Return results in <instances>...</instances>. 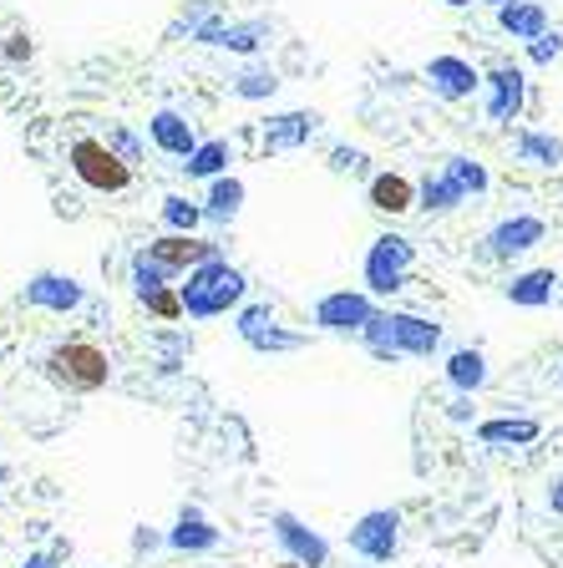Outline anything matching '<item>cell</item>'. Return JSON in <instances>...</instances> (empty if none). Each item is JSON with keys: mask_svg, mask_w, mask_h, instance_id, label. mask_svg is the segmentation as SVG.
Here are the masks:
<instances>
[{"mask_svg": "<svg viewBox=\"0 0 563 568\" xmlns=\"http://www.w3.org/2000/svg\"><path fill=\"white\" fill-rule=\"evenodd\" d=\"M52 376L62 386H71V391H97V386H107V356L97 350V345H87V341H71V345H56L52 350Z\"/></svg>", "mask_w": 563, "mask_h": 568, "instance_id": "cell-1", "label": "cell"}, {"mask_svg": "<svg viewBox=\"0 0 563 568\" xmlns=\"http://www.w3.org/2000/svg\"><path fill=\"white\" fill-rule=\"evenodd\" d=\"M71 168H77L81 183H87V188H102V193H122V188L132 183L128 163H122L107 143H92V137H81V143L71 147Z\"/></svg>", "mask_w": 563, "mask_h": 568, "instance_id": "cell-2", "label": "cell"}, {"mask_svg": "<svg viewBox=\"0 0 563 568\" xmlns=\"http://www.w3.org/2000/svg\"><path fill=\"white\" fill-rule=\"evenodd\" d=\"M239 290H244V279H239L234 269L209 265V269H198L194 285H188V310H194V315H213L223 304H234Z\"/></svg>", "mask_w": 563, "mask_h": 568, "instance_id": "cell-3", "label": "cell"}, {"mask_svg": "<svg viewBox=\"0 0 563 568\" xmlns=\"http://www.w3.org/2000/svg\"><path fill=\"white\" fill-rule=\"evenodd\" d=\"M371 325H376V345H380V350H417V356H427V350L442 341V331H437V325H427V320H411V315L371 320Z\"/></svg>", "mask_w": 563, "mask_h": 568, "instance_id": "cell-4", "label": "cell"}, {"mask_svg": "<svg viewBox=\"0 0 563 568\" xmlns=\"http://www.w3.org/2000/svg\"><path fill=\"white\" fill-rule=\"evenodd\" d=\"M407 265H411V244H407V238H380L376 254H371V265H366L371 290H396Z\"/></svg>", "mask_w": 563, "mask_h": 568, "instance_id": "cell-5", "label": "cell"}, {"mask_svg": "<svg viewBox=\"0 0 563 568\" xmlns=\"http://www.w3.org/2000/svg\"><path fill=\"white\" fill-rule=\"evenodd\" d=\"M487 87H493V102H487V112H493L498 122L518 118V107H523V71L498 67L493 77H487Z\"/></svg>", "mask_w": 563, "mask_h": 568, "instance_id": "cell-6", "label": "cell"}, {"mask_svg": "<svg viewBox=\"0 0 563 568\" xmlns=\"http://www.w3.org/2000/svg\"><path fill=\"white\" fill-rule=\"evenodd\" d=\"M538 238H543V224H538V219H508V224L493 229V238H487V244H493V254H498V259H508V254L533 249Z\"/></svg>", "mask_w": 563, "mask_h": 568, "instance_id": "cell-7", "label": "cell"}, {"mask_svg": "<svg viewBox=\"0 0 563 568\" xmlns=\"http://www.w3.org/2000/svg\"><path fill=\"white\" fill-rule=\"evenodd\" d=\"M498 21L512 31V36H523V41L549 36V15H543V5H533V0H508V5L498 11Z\"/></svg>", "mask_w": 563, "mask_h": 568, "instance_id": "cell-8", "label": "cell"}, {"mask_svg": "<svg viewBox=\"0 0 563 568\" xmlns=\"http://www.w3.org/2000/svg\"><path fill=\"white\" fill-rule=\"evenodd\" d=\"M351 543L361 548V554H371V558H391V548H396V517L391 513L366 517V523L351 533Z\"/></svg>", "mask_w": 563, "mask_h": 568, "instance_id": "cell-9", "label": "cell"}, {"mask_svg": "<svg viewBox=\"0 0 563 568\" xmlns=\"http://www.w3.org/2000/svg\"><path fill=\"white\" fill-rule=\"evenodd\" d=\"M432 81H437V92L442 97H467L472 87H477V71H472L467 62H457V56H437Z\"/></svg>", "mask_w": 563, "mask_h": 568, "instance_id": "cell-10", "label": "cell"}, {"mask_svg": "<svg viewBox=\"0 0 563 568\" xmlns=\"http://www.w3.org/2000/svg\"><path fill=\"white\" fill-rule=\"evenodd\" d=\"M209 254H213V244H198V238H178V234H173V238H157V244H153V259H157V265H173V269H178V265H203Z\"/></svg>", "mask_w": 563, "mask_h": 568, "instance_id": "cell-11", "label": "cell"}, {"mask_svg": "<svg viewBox=\"0 0 563 568\" xmlns=\"http://www.w3.org/2000/svg\"><path fill=\"white\" fill-rule=\"evenodd\" d=\"M371 203H376L380 213H407L411 209V183L401 178V172H380L376 183H371Z\"/></svg>", "mask_w": 563, "mask_h": 568, "instance_id": "cell-12", "label": "cell"}, {"mask_svg": "<svg viewBox=\"0 0 563 568\" xmlns=\"http://www.w3.org/2000/svg\"><path fill=\"white\" fill-rule=\"evenodd\" d=\"M361 320H371V304L361 300V294H335V300L320 304V325L345 331V325H361Z\"/></svg>", "mask_w": 563, "mask_h": 568, "instance_id": "cell-13", "label": "cell"}, {"mask_svg": "<svg viewBox=\"0 0 563 568\" xmlns=\"http://www.w3.org/2000/svg\"><path fill=\"white\" fill-rule=\"evenodd\" d=\"M553 269H533V275H523V279H512L508 285V300L512 304H549L553 300Z\"/></svg>", "mask_w": 563, "mask_h": 568, "instance_id": "cell-14", "label": "cell"}, {"mask_svg": "<svg viewBox=\"0 0 563 568\" xmlns=\"http://www.w3.org/2000/svg\"><path fill=\"white\" fill-rule=\"evenodd\" d=\"M153 137L168 147V153H184V158L194 153V127H188L184 118H173V112H163V118L153 122Z\"/></svg>", "mask_w": 563, "mask_h": 568, "instance_id": "cell-15", "label": "cell"}, {"mask_svg": "<svg viewBox=\"0 0 563 568\" xmlns=\"http://www.w3.org/2000/svg\"><path fill=\"white\" fill-rule=\"evenodd\" d=\"M518 153H523L528 163H538V168H553V163L563 158V143L549 133H523L518 137Z\"/></svg>", "mask_w": 563, "mask_h": 568, "instance_id": "cell-16", "label": "cell"}, {"mask_svg": "<svg viewBox=\"0 0 563 568\" xmlns=\"http://www.w3.org/2000/svg\"><path fill=\"white\" fill-rule=\"evenodd\" d=\"M446 376H452L462 391H477V386L487 381V366H483V356H477V350H457V356H452V366H446Z\"/></svg>", "mask_w": 563, "mask_h": 568, "instance_id": "cell-17", "label": "cell"}, {"mask_svg": "<svg viewBox=\"0 0 563 568\" xmlns=\"http://www.w3.org/2000/svg\"><path fill=\"white\" fill-rule=\"evenodd\" d=\"M31 300L66 310V304H77V285H71V279H36V285H31Z\"/></svg>", "mask_w": 563, "mask_h": 568, "instance_id": "cell-18", "label": "cell"}, {"mask_svg": "<svg viewBox=\"0 0 563 568\" xmlns=\"http://www.w3.org/2000/svg\"><path fill=\"white\" fill-rule=\"evenodd\" d=\"M279 538H285L289 548H295V554L305 558V564H320V558H325V543L310 538V533H300L295 523H289V517H279Z\"/></svg>", "mask_w": 563, "mask_h": 568, "instance_id": "cell-19", "label": "cell"}, {"mask_svg": "<svg viewBox=\"0 0 563 568\" xmlns=\"http://www.w3.org/2000/svg\"><path fill=\"white\" fill-rule=\"evenodd\" d=\"M538 422H487L483 426V442H533Z\"/></svg>", "mask_w": 563, "mask_h": 568, "instance_id": "cell-20", "label": "cell"}, {"mask_svg": "<svg viewBox=\"0 0 563 568\" xmlns=\"http://www.w3.org/2000/svg\"><path fill=\"white\" fill-rule=\"evenodd\" d=\"M446 178H452L462 193H467V188H472V193H477V188H487V172L477 168V163H467V158H452V163H446Z\"/></svg>", "mask_w": 563, "mask_h": 568, "instance_id": "cell-21", "label": "cell"}, {"mask_svg": "<svg viewBox=\"0 0 563 568\" xmlns=\"http://www.w3.org/2000/svg\"><path fill=\"white\" fill-rule=\"evenodd\" d=\"M223 168V143H209V147H198L194 163H188V172H219Z\"/></svg>", "mask_w": 563, "mask_h": 568, "instance_id": "cell-22", "label": "cell"}, {"mask_svg": "<svg viewBox=\"0 0 563 568\" xmlns=\"http://www.w3.org/2000/svg\"><path fill=\"white\" fill-rule=\"evenodd\" d=\"M173 543H178V548H188V543H194V548H209V543H213V533L203 528V523H184V528L173 533Z\"/></svg>", "mask_w": 563, "mask_h": 568, "instance_id": "cell-23", "label": "cell"}, {"mask_svg": "<svg viewBox=\"0 0 563 568\" xmlns=\"http://www.w3.org/2000/svg\"><path fill=\"white\" fill-rule=\"evenodd\" d=\"M163 213H168V224H178V229H194L198 224V209H194V203H184V199H168V209H163Z\"/></svg>", "mask_w": 563, "mask_h": 568, "instance_id": "cell-24", "label": "cell"}, {"mask_svg": "<svg viewBox=\"0 0 563 568\" xmlns=\"http://www.w3.org/2000/svg\"><path fill=\"white\" fill-rule=\"evenodd\" d=\"M143 300L153 304L157 315H178V310H184V304H178V294H173V290H143Z\"/></svg>", "mask_w": 563, "mask_h": 568, "instance_id": "cell-25", "label": "cell"}, {"mask_svg": "<svg viewBox=\"0 0 563 568\" xmlns=\"http://www.w3.org/2000/svg\"><path fill=\"white\" fill-rule=\"evenodd\" d=\"M239 209V183H219L213 188V213H234Z\"/></svg>", "mask_w": 563, "mask_h": 568, "instance_id": "cell-26", "label": "cell"}, {"mask_svg": "<svg viewBox=\"0 0 563 568\" xmlns=\"http://www.w3.org/2000/svg\"><path fill=\"white\" fill-rule=\"evenodd\" d=\"M559 52H563V36H559V31H553V36H538V41H533V62H553Z\"/></svg>", "mask_w": 563, "mask_h": 568, "instance_id": "cell-27", "label": "cell"}, {"mask_svg": "<svg viewBox=\"0 0 563 568\" xmlns=\"http://www.w3.org/2000/svg\"><path fill=\"white\" fill-rule=\"evenodd\" d=\"M549 502H553V513H563V477L553 482V492H549Z\"/></svg>", "mask_w": 563, "mask_h": 568, "instance_id": "cell-28", "label": "cell"}, {"mask_svg": "<svg viewBox=\"0 0 563 568\" xmlns=\"http://www.w3.org/2000/svg\"><path fill=\"white\" fill-rule=\"evenodd\" d=\"M446 5H467V0H446Z\"/></svg>", "mask_w": 563, "mask_h": 568, "instance_id": "cell-29", "label": "cell"}, {"mask_svg": "<svg viewBox=\"0 0 563 568\" xmlns=\"http://www.w3.org/2000/svg\"><path fill=\"white\" fill-rule=\"evenodd\" d=\"M31 568H46V564H31Z\"/></svg>", "mask_w": 563, "mask_h": 568, "instance_id": "cell-30", "label": "cell"}, {"mask_svg": "<svg viewBox=\"0 0 563 568\" xmlns=\"http://www.w3.org/2000/svg\"><path fill=\"white\" fill-rule=\"evenodd\" d=\"M285 568H300V564H285Z\"/></svg>", "mask_w": 563, "mask_h": 568, "instance_id": "cell-31", "label": "cell"}]
</instances>
